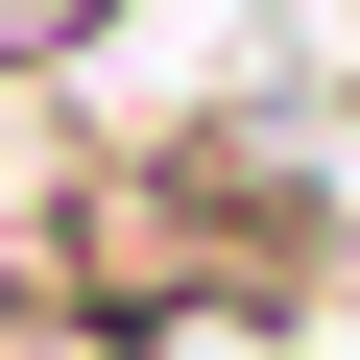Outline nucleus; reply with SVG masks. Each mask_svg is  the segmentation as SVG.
Wrapping results in <instances>:
<instances>
[{
  "label": "nucleus",
  "mask_w": 360,
  "mask_h": 360,
  "mask_svg": "<svg viewBox=\"0 0 360 360\" xmlns=\"http://www.w3.org/2000/svg\"><path fill=\"white\" fill-rule=\"evenodd\" d=\"M0 360H120V312H96L72 264H0Z\"/></svg>",
  "instance_id": "obj_1"
},
{
  "label": "nucleus",
  "mask_w": 360,
  "mask_h": 360,
  "mask_svg": "<svg viewBox=\"0 0 360 360\" xmlns=\"http://www.w3.org/2000/svg\"><path fill=\"white\" fill-rule=\"evenodd\" d=\"M72 25H120V0H0V49H72Z\"/></svg>",
  "instance_id": "obj_2"
}]
</instances>
